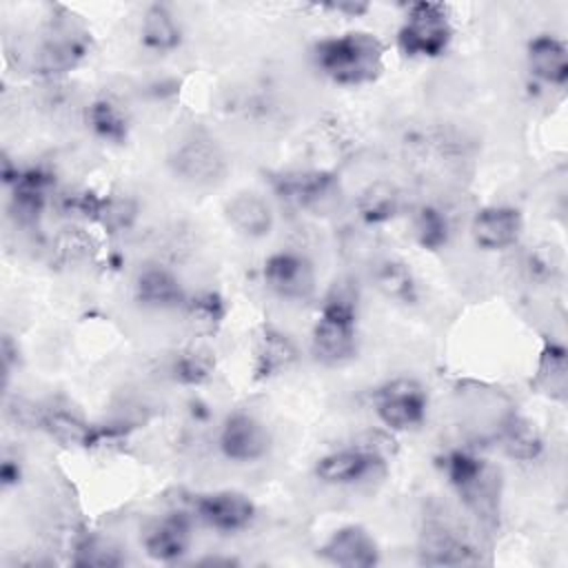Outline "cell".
Returning a JSON list of instances; mask_svg holds the SVG:
<instances>
[{"label": "cell", "instance_id": "6da1fadb", "mask_svg": "<svg viewBox=\"0 0 568 568\" xmlns=\"http://www.w3.org/2000/svg\"><path fill=\"white\" fill-rule=\"evenodd\" d=\"M313 62L322 75L342 87H362L379 78L384 44L368 31H346L313 44Z\"/></svg>", "mask_w": 568, "mask_h": 568}, {"label": "cell", "instance_id": "7a4b0ae2", "mask_svg": "<svg viewBox=\"0 0 568 568\" xmlns=\"http://www.w3.org/2000/svg\"><path fill=\"white\" fill-rule=\"evenodd\" d=\"M311 351L326 366H342L357 353V300L346 288H333L317 313Z\"/></svg>", "mask_w": 568, "mask_h": 568}, {"label": "cell", "instance_id": "3957f363", "mask_svg": "<svg viewBox=\"0 0 568 568\" xmlns=\"http://www.w3.org/2000/svg\"><path fill=\"white\" fill-rule=\"evenodd\" d=\"M442 473L453 490L477 517H495L499 501V477L488 462L470 450L453 448L439 459Z\"/></svg>", "mask_w": 568, "mask_h": 568}, {"label": "cell", "instance_id": "277c9868", "mask_svg": "<svg viewBox=\"0 0 568 568\" xmlns=\"http://www.w3.org/2000/svg\"><path fill=\"white\" fill-rule=\"evenodd\" d=\"M453 40L448 9L442 2H413L397 31V47L408 58H439Z\"/></svg>", "mask_w": 568, "mask_h": 568}, {"label": "cell", "instance_id": "5b68a950", "mask_svg": "<svg viewBox=\"0 0 568 568\" xmlns=\"http://www.w3.org/2000/svg\"><path fill=\"white\" fill-rule=\"evenodd\" d=\"M171 171L189 184L211 186L224 180L229 160L222 144L204 129L189 131L169 155Z\"/></svg>", "mask_w": 568, "mask_h": 568}, {"label": "cell", "instance_id": "8992f818", "mask_svg": "<svg viewBox=\"0 0 568 568\" xmlns=\"http://www.w3.org/2000/svg\"><path fill=\"white\" fill-rule=\"evenodd\" d=\"M373 408L390 430H413L424 424L428 393L415 377H395L373 390Z\"/></svg>", "mask_w": 568, "mask_h": 568}, {"label": "cell", "instance_id": "52a82bcc", "mask_svg": "<svg viewBox=\"0 0 568 568\" xmlns=\"http://www.w3.org/2000/svg\"><path fill=\"white\" fill-rule=\"evenodd\" d=\"M262 277L268 291L282 300L304 302L315 293L313 262L297 251H275L264 260Z\"/></svg>", "mask_w": 568, "mask_h": 568}, {"label": "cell", "instance_id": "ba28073f", "mask_svg": "<svg viewBox=\"0 0 568 568\" xmlns=\"http://www.w3.org/2000/svg\"><path fill=\"white\" fill-rule=\"evenodd\" d=\"M220 453L235 464H253L271 448L268 428L251 413L233 410L224 417L217 433Z\"/></svg>", "mask_w": 568, "mask_h": 568}, {"label": "cell", "instance_id": "9c48e42d", "mask_svg": "<svg viewBox=\"0 0 568 568\" xmlns=\"http://www.w3.org/2000/svg\"><path fill=\"white\" fill-rule=\"evenodd\" d=\"M193 510L204 526L224 535L240 532L255 519L253 499L240 490H213L197 495Z\"/></svg>", "mask_w": 568, "mask_h": 568}, {"label": "cell", "instance_id": "30bf717a", "mask_svg": "<svg viewBox=\"0 0 568 568\" xmlns=\"http://www.w3.org/2000/svg\"><path fill=\"white\" fill-rule=\"evenodd\" d=\"M268 184L284 204L295 209H315L333 195L337 178L328 171L291 169L271 173Z\"/></svg>", "mask_w": 568, "mask_h": 568}, {"label": "cell", "instance_id": "8fae6325", "mask_svg": "<svg viewBox=\"0 0 568 568\" xmlns=\"http://www.w3.org/2000/svg\"><path fill=\"white\" fill-rule=\"evenodd\" d=\"M384 473V459L371 448L348 446L331 450L315 462V477L331 486H351Z\"/></svg>", "mask_w": 568, "mask_h": 568}, {"label": "cell", "instance_id": "7c38bea8", "mask_svg": "<svg viewBox=\"0 0 568 568\" xmlns=\"http://www.w3.org/2000/svg\"><path fill=\"white\" fill-rule=\"evenodd\" d=\"M89 55V33L71 20H58L38 51L40 73H64Z\"/></svg>", "mask_w": 568, "mask_h": 568}, {"label": "cell", "instance_id": "4fadbf2b", "mask_svg": "<svg viewBox=\"0 0 568 568\" xmlns=\"http://www.w3.org/2000/svg\"><path fill=\"white\" fill-rule=\"evenodd\" d=\"M317 555L342 568H371L379 564V548L373 535L359 524L337 528L317 550Z\"/></svg>", "mask_w": 568, "mask_h": 568}, {"label": "cell", "instance_id": "5bb4252c", "mask_svg": "<svg viewBox=\"0 0 568 568\" xmlns=\"http://www.w3.org/2000/svg\"><path fill=\"white\" fill-rule=\"evenodd\" d=\"M524 231L521 211L506 204H490L475 213L470 233L479 248L501 251L519 242Z\"/></svg>", "mask_w": 568, "mask_h": 568}, {"label": "cell", "instance_id": "9a60e30c", "mask_svg": "<svg viewBox=\"0 0 568 568\" xmlns=\"http://www.w3.org/2000/svg\"><path fill=\"white\" fill-rule=\"evenodd\" d=\"M191 537L193 532H191L189 515L169 513L146 528L142 546L151 559L169 564L186 555L191 546Z\"/></svg>", "mask_w": 568, "mask_h": 568}, {"label": "cell", "instance_id": "2e32d148", "mask_svg": "<svg viewBox=\"0 0 568 568\" xmlns=\"http://www.w3.org/2000/svg\"><path fill=\"white\" fill-rule=\"evenodd\" d=\"M53 189V175L42 166L20 169L18 180L11 184L9 211L20 224H33L47 206L49 191Z\"/></svg>", "mask_w": 568, "mask_h": 568}, {"label": "cell", "instance_id": "e0dca14e", "mask_svg": "<svg viewBox=\"0 0 568 568\" xmlns=\"http://www.w3.org/2000/svg\"><path fill=\"white\" fill-rule=\"evenodd\" d=\"M526 64L539 82L564 87L568 82V49L566 42L550 33H539L526 44Z\"/></svg>", "mask_w": 568, "mask_h": 568}, {"label": "cell", "instance_id": "ac0fdd59", "mask_svg": "<svg viewBox=\"0 0 568 568\" xmlns=\"http://www.w3.org/2000/svg\"><path fill=\"white\" fill-rule=\"evenodd\" d=\"M135 302L146 308H178L184 306L186 293L180 277L164 266H146L138 273L133 284Z\"/></svg>", "mask_w": 568, "mask_h": 568}, {"label": "cell", "instance_id": "d6986e66", "mask_svg": "<svg viewBox=\"0 0 568 568\" xmlns=\"http://www.w3.org/2000/svg\"><path fill=\"white\" fill-rule=\"evenodd\" d=\"M297 362L295 342L280 328L264 324L255 346L253 377L255 379H273L286 373Z\"/></svg>", "mask_w": 568, "mask_h": 568}, {"label": "cell", "instance_id": "ffe728a7", "mask_svg": "<svg viewBox=\"0 0 568 568\" xmlns=\"http://www.w3.org/2000/svg\"><path fill=\"white\" fill-rule=\"evenodd\" d=\"M419 561L428 566H462L477 564L479 557L468 541L459 539L448 528L435 524L422 532Z\"/></svg>", "mask_w": 568, "mask_h": 568}, {"label": "cell", "instance_id": "44dd1931", "mask_svg": "<svg viewBox=\"0 0 568 568\" xmlns=\"http://www.w3.org/2000/svg\"><path fill=\"white\" fill-rule=\"evenodd\" d=\"M229 224L246 237H264L273 229V213L266 200L253 191H240L226 202Z\"/></svg>", "mask_w": 568, "mask_h": 568}, {"label": "cell", "instance_id": "7402d4cb", "mask_svg": "<svg viewBox=\"0 0 568 568\" xmlns=\"http://www.w3.org/2000/svg\"><path fill=\"white\" fill-rule=\"evenodd\" d=\"M140 42L153 53H169L182 44V27L166 4L155 2L146 7L140 24Z\"/></svg>", "mask_w": 568, "mask_h": 568}, {"label": "cell", "instance_id": "603a6c76", "mask_svg": "<svg viewBox=\"0 0 568 568\" xmlns=\"http://www.w3.org/2000/svg\"><path fill=\"white\" fill-rule=\"evenodd\" d=\"M532 384L552 399L564 402L568 393V353L564 344L555 339H546L539 353L537 373Z\"/></svg>", "mask_w": 568, "mask_h": 568}, {"label": "cell", "instance_id": "cb8c5ba5", "mask_svg": "<svg viewBox=\"0 0 568 568\" xmlns=\"http://www.w3.org/2000/svg\"><path fill=\"white\" fill-rule=\"evenodd\" d=\"M40 428H44L51 437H55L62 444H82L89 446L93 437V428L69 406H47L38 408V422Z\"/></svg>", "mask_w": 568, "mask_h": 568}, {"label": "cell", "instance_id": "d4e9b609", "mask_svg": "<svg viewBox=\"0 0 568 568\" xmlns=\"http://www.w3.org/2000/svg\"><path fill=\"white\" fill-rule=\"evenodd\" d=\"M499 437H501V446H504L506 455H510L513 459H519V462H532L544 450V439L537 433L535 424H530L528 419H524L519 415H508L504 419Z\"/></svg>", "mask_w": 568, "mask_h": 568}, {"label": "cell", "instance_id": "484cf974", "mask_svg": "<svg viewBox=\"0 0 568 568\" xmlns=\"http://www.w3.org/2000/svg\"><path fill=\"white\" fill-rule=\"evenodd\" d=\"M355 209L366 224H384L397 215L399 193L390 182L377 180L357 195Z\"/></svg>", "mask_w": 568, "mask_h": 568}, {"label": "cell", "instance_id": "4316f807", "mask_svg": "<svg viewBox=\"0 0 568 568\" xmlns=\"http://www.w3.org/2000/svg\"><path fill=\"white\" fill-rule=\"evenodd\" d=\"M87 124L104 142L122 144L129 138V118L109 98H95L87 106Z\"/></svg>", "mask_w": 568, "mask_h": 568}, {"label": "cell", "instance_id": "83f0119b", "mask_svg": "<svg viewBox=\"0 0 568 568\" xmlns=\"http://www.w3.org/2000/svg\"><path fill=\"white\" fill-rule=\"evenodd\" d=\"M215 371V353L204 346H186L171 359V375L184 386H200Z\"/></svg>", "mask_w": 568, "mask_h": 568}, {"label": "cell", "instance_id": "f1b7e54d", "mask_svg": "<svg viewBox=\"0 0 568 568\" xmlns=\"http://www.w3.org/2000/svg\"><path fill=\"white\" fill-rule=\"evenodd\" d=\"M375 286L390 300L413 304L417 300V284L410 268L399 260H384L373 273Z\"/></svg>", "mask_w": 568, "mask_h": 568}, {"label": "cell", "instance_id": "f546056e", "mask_svg": "<svg viewBox=\"0 0 568 568\" xmlns=\"http://www.w3.org/2000/svg\"><path fill=\"white\" fill-rule=\"evenodd\" d=\"M413 233L422 248L439 251L448 242L450 226H448L446 215L437 206L424 204L417 209V213L413 217Z\"/></svg>", "mask_w": 568, "mask_h": 568}, {"label": "cell", "instance_id": "4dcf8cb0", "mask_svg": "<svg viewBox=\"0 0 568 568\" xmlns=\"http://www.w3.org/2000/svg\"><path fill=\"white\" fill-rule=\"evenodd\" d=\"M184 308L189 320L195 324V328L204 333L217 331V326L226 317V302L215 291H200L193 297H186Z\"/></svg>", "mask_w": 568, "mask_h": 568}, {"label": "cell", "instance_id": "1f68e13d", "mask_svg": "<svg viewBox=\"0 0 568 568\" xmlns=\"http://www.w3.org/2000/svg\"><path fill=\"white\" fill-rule=\"evenodd\" d=\"M122 561H124V557L120 555V550H115L111 544H106L102 539L87 537L75 546V557H73L75 566L113 568V566H120Z\"/></svg>", "mask_w": 568, "mask_h": 568}, {"label": "cell", "instance_id": "d6a6232c", "mask_svg": "<svg viewBox=\"0 0 568 568\" xmlns=\"http://www.w3.org/2000/svg\"><path fill=\"white\" fill-rule=\"evenodd\" d=\"M18 359H20V351L18 346L13 344L11 335H4L2 339V364H4V382L9 379L13 366H18Z\"/></svg>", "mask_w": 568, "mask_h": 568}, {"label": "cell", "instance_id": "836d02e7", "mask_svg": "<svg viewBox=\"0 0 568 568\" xmlns=\"http://www.w3.org/2000/svg\"><path fill=\"white\" fill-rule=\"evenodd\" d=\"M0 479H2V486H4V488L18 484V481H20V466H18V462L4 459L2 466H0Z\"/></svg>", "mask_w": 568, "mask_h": 568}, {"label": "cell", "instance_id": "e575fe53", "mask_svg": "<svg viewBox=\"0 0 568 568\" xmlns=\"http://www.w3.org/2000/svg\"><path fill=\"white\" fill-rule=\"evenodd\" d=\"M328 9L337 11V13H348L351 18L355 16H362L368 11V4L366 2H337V4H326Z\"/></svg>", "mask_w": 568, "mask_h": 568}]
</instances>
